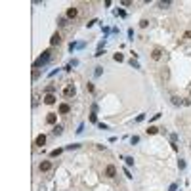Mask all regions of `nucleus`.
<instances>
[{
	"label": "nucleus",
	"instance_id": "1",
	"mask_svg": "<svg viewBox=\"0 0 191 191\" xmlns=\"http://www.w3.org/2000/svg\"><path fill=\"white\" fill-rule=\"evenodd\" d=\"M50 59H52V50L48 48V50H44L40 55H38V59L33 63V69H38V67H44L46 63H50Z\"/></svg>",
	"mask_w": 191,
	"mask_h": 191
},
{
	"label": "nucleus",
	"instance_id": "2",
	"mask_svg": "<svg viewBox=\"0 0 191 191\" xmlns=\"http://www.w3.org/2000/svg\"><path fill=\"white\" fill-rule=\"evenodd\" d=\"M75 92H77V90H75V86H73V84H67V86L63 88V92H61V94H63V98H73V96H75Z\"/></svg>",
	"mask_w": 191,
	"mask_h": 191
},
{
	"label": "nucleus",
	"instance_id": "3",
	"mask_svg": "<svg viewBox=\"0 0 191 191\" xmlns=\"http://www.w3.org/2000/svg\"><path fill=\"white\" fill-rule=\"evenodd\" d=\"M105 176H107V178H115V176H117V166H115V164H107V166H105Z\"/></svg>",
	"mask_w": 191,
	"mask_h": 191
},
{
	"label": "nucleus",
	"instance_id": "4",
	"mask_svg": "<svg viewBox=\"0 0 191 191\" xmlns=\"http://www.w3.org/2000/svg\"><path fill=\"white\" fill-rule=\"evenodd\" d=\"M163 54H164L163 48H153V52H151V59H153V61H159V59L163 57Z\"/></svg>",
	"mask_w": 191,
	"mask_h": 191
},
{
	"label": "nucleus",
	"instance_id": "5",
	"mask_svg": "<svg viewBox=\"0 0 191 191\" xmlns=\"http://www.w3.org/2000/svg\"><path fill=\"white\" fill-rule=\"evenodd\" d=\"M38 170H40V172H48V170H52V163H50V161H42V163L38 164Z\"/></svg>",
	"mask_w": 191,
	"mask_h": 191
},
{
	"label": "nucleus",
	"instance_id": "6",
	"mask_svg": "<svg viewBox=\"0 0 191 191\" xmlns=\"http://www.w3.org/2000/svg\"><path fill=\"white\" fill-rule=\"evenodd\" d=\"M77 15H78V10L75 8V6H71V8L67 10V14H65V17H67V19H75Z\"/></svg>",
	"mask_w": 191,
	"mask_h": 191
},
{
	"label": "nucleus",
	"instance_id": "7",
	"mask_svg": "<svg viewBox=\"0 0 191 191\" xmlns=\"http://www.w3.org/2000/svg\"><path fill=\"white\" fill-rule=\"evenodd\" d=\"M57 44H61V35H59V33H54L52 38H50V46H57Z\"/></svg>",
	"mask_w": 191,
	"mask_h": 191
},
{
	"label": "nucleus",
	"instance_id": "8",
	"mask_svg": "<svg viewBox=\"0 0 191 191\" xmlns=\"http://www.w3.org/2000/svg\"><path fill=\"white\" fill-rule=\"evenodd\" d=\"M55 100H57V98H55L54 94H46V96H44V103H46V105H54Z\"/></svg>",
	"mask_w": 191,
	"mask_h": 191
},
{
	"label": "nucleus",
	"instance_id": "9",
	"mask_svg": "<svg viewBox=\"0 0 191 191\" xmlns=\"http://www.w3.org/2000/svg\"><path fill=\"white\" fill-rule=\"evenodd\" d=\"M55 120H57V115H55V113H48L46 122H48V124H54V126H55Z\"/></svg>",
	"mask_w": 191,
	"mask_h": 191
},
{
	"label": "nucleus",
	"instance_id": "10",
	"mask_svg": "<svg viewBox=\"0 0 191 191\" xmlns=\"http://www.w3.org/2000/svg\"><path fill=\"white\" fill-rule=\"evenodd\" d=\"M44 143H46V136H44V134H40V136H37V140H35V145L42 147Z\"/></svg>",
	"mask_w": 191,
	"mask_h": 191
},
{
	"label": "nucleus",
	"instance_id": "11",
	"mask_svg": "<svg viewBox=\"0 0 191 191\" xmlns=\"http://www.w3.org/2000/svg\"><path fill=\"white\" fill-rule=\"evenodd\" d=\"M67 25H69V23H67V17H65V15H59V17H57V27L63 29V27H67Z\"/></svg>",
	"mask_w": 191,
	"mask_h": 191
},
{
	"label": "nucleus",
	"instance_id": "12",
	"mask_svg": "<svg viewBox=\"0 0 191 191\" xmlns=\"http://www.w3.org/2000/svg\"><path fill=\"white\" fill-rule=\"evenodd\" d=\"M69 111H71L69 103H61V105H59V115H67Z\"/></svg>",
	"mask_w": 191,
	"mask_h": 191
},
{
	"label": "nucleus",
	"instance_id": "13",
	"mask_svg": "<svg viewBox=\"0 0 191 191\" xmlns=\"http://www.w3.org/2000/svg\"><path fill=\"white\" fill-rule=\"evenodd\" d=\"M52 132H54V136H61V134H63V126H61V124H55Z\"/></svg>",
	"mask_w": 191,
	"mask_h": 191
},
{
	"label": "nucleus",
	"instance_id": "14",
	"mask_svg": "<svg viewBox=\"0 0 191 191\" xmlns=\"http://www.w3.org/2000/svg\"><path fill=\"white\" fill-rule=\"evenodd\" d=\"M170 100H172V105H183V100H182V98H178V96H172Z\"/></svg>",
	"mask_w": 191,
	"mask_h": 191
},
{
	"label": "nucleus",
	"instance_id": "15",
	"mask_svg": "<svg viewBox=\"0 0 191 191\" xmlns=\"http://www.w3.org/2000/svg\"><path fill=\"white\" fill-rule=\"evenodd\" d=\"M157 6H159V8H170V6H172V2H170V0H166V2H157Z\"/></svg>",
	"mask_w": 191,
	"mask_h": 191
},
{
	"label": "nucleus",
	"instance_id": "16",
	"mask_svg": "<svg viewBox=\"0 0 191 191\" xmlns=\"http://www.w3.org/2000/svg\"><path fill=\"white\" fill-rule=\"evenodd\" d=\"M157 132H159V128H157V126H149V128H147V134H149V136H155Z\"/></svg>",
	"mask_w": 191,
	"mask_h": 191
},
{
	"label": "nucleus",
	"instance_id": "17",
	"mask_svg": "<svg viewBox=\"0 0 191 191\" xmlns=\"http://www.w3.org/2000/svg\"><path fill=\"white\" fill-rule=\"evenodd\" d=\"M113 59H115V61H118V63H120V61H124V55H122V54H118V52H117V54L113 55Z\"/></svg>",
	"mask_w": 191,
	"mask_h": 191
},
{
	"label": "nucleus",
	"instance_id": "18",
	"mask_svg": "<svg viewBox=\"0 0 191 191\" xmlns=\"http://www.w3.org/2000/svg\"><path fill=\"white\" fill-rule=\"evenodd\" d=\"M40 78V69H33V80Z\"/></svg>",
	"mask_w": 191,
	"mask_h": 191
},
{
	"label": "nucleus",
	"instance_id": "19",
	"mask_svg": "<svg viewBox=\"0 0 191 191\" xmlns=\"http://www.w3.org/2000/svg\"><path fill=\"white\" fill-rule=\"evenodd\" d=\"M61 151H63V149H54V151H50V157H52V159H54V157H59V155H61Z\"/></svg>",
	"mask_w": 191,
	"mask_h": 191
},
{
	"label": "nucleus",
	"instance_id": "20",
	"mask_svg": "<svg viewBox=\"0 0 191 191\" xmlns=\"http://www.w3.org/2000/svg\"><path fill=\"white\" fill-rule=\"evenodd\" d=\"M101 73H103V67H96V71H94V77L98 78V77H101Z\"/></svg>",
	"mask_w": 191,
	"mask_h": 191
},
{
	"label": "nucleus",
	"instance_id": "21",
	"mask_svg": "<svg viewBox=\"0 0 191 191\" xmlns=\"http://www.w3.org/2000/svg\"><path fill=\"white\" fill-rule=\"evenodd\" d=\"M54 92H55L54 84H48V86H46V94H54Z\"/></svg>",
	"mask_w": 191,
	"mask_h": 191
},
{
	"label": "nucleus",
	"instance_id": "22",
	"mask_svg": "<svg viewBox=\"0 0 191 191\" xmlns=\"http://www.w3.org/2000/svg\"><path fill=\"white\" fill-rule=\"evenodd\" d=\"M115 15H118V17H126V12H124V10H115Z\"/></svg>",
	"mask_w": 191,
	"mask_h": 191
},
{
	"label": "nucleus",
	"instance_id": "23",
	"mask_svg": "<svg viewBox=\"0 0 191 191\" xmlns=\"http://www.w3.org/2000/svg\"><path fill=\"white\" fill-rule=\"evenodd\" d=\"M178 168H180V170H183V168H185V161H183V159H180V161H178Z\"/></svg>",
	"mask_w": 191,
	"mask_h": 191
},
{
	"label": "nucleus",
	"instance_id": "24",
	"mask_svg": "<svg viewBox=\"0 0 191 191\" xmlns=\"http://www.w3.org/2000/svg\"><path fill=\"white\" fill-rule=\"evenodd\" d=\"M147 25H149V21H147V19H141V21H140V27H141V29H147Z\"/></svg>",
	"mask_w": 191,
	"mask_h": 191
},
{
	"label": "nucleus",
	"instance_id": "25",
	"mask_svg": "<svg viewBox=\"0 0 191 191\" xmlns=\"http://www.w3.org/2000/svg\"><path fill=\"white\" fill-rule=\"evenodd\" d=\"M78 147H80V143H71V145H67L65 149H69V151H71V149H78Z\"/></svg>",
	"mask_w": 191,
	"mask_h": 191
},
{
	"label": "nucleus",
	"instance_id": "26",
	"mask_svg": "<svg viewBox=\"0 0 191 191\" xmlns=\"http://www.w3.org/2000/svg\"><path fill=\"white\" fill-rule=\"evenodd\" d=\"M130 143H132V145L140 143V138H138V136H132V138H130Z\"/></svg>",
	"mask_w": 191,
	"mask_h": 191
},
{
	"label": "nucleus",
	"instance_id": "27",
	"mask_svg": "<svg viewBox=\"0 0 191 191\" xmlns=\"http://www.w3.org/2000/svg\"><path fill=\"white\" fill-rule=\"evenodd\" d=\"M78 48V42H71V44H69V50L73 52V50H77Z\"/></svg>",
	"mask_w": 191,
	"mask_h": 191
},
{
	"label": "nucleus",
	"instance_id": "28",
	"mask_svg": "<svg viewBox=\"0 0 191 191\" xmlns=\"http://www.w3.org/2000/svg\"><path fill=\"white\" fill-rule=\"evenodd\" d=\"M75 132H77V134H82V132H84V124H78V128H77V130H75Z\"/></svg>",
	"mask_w": 191,
	"mask_h": 191
},
{
	"label": "nucleus",
	"instance_id": "29",
	"mask_svg": "<svg viewBox=\"0 0 191 191\" xmlns=\"http://www.w3.org/2000/svg\"><path fill=\"white\" fill-rule=\"evenodd\" d=\"M130 65H132L134 69H140V63H138L136 59H130Z\"/></svg>",
	"mask_w": 191,
	"mask_h": 191
},
{
	"label": "nucleus",
	"instance_id": "30",
	"mask_svg": "<svg viewBox=\"0 0 191 191\" xmlns=\"http://www.w3.org/2000/svg\"><path fill=\"white\" fill-rule=\"evenodd\" d=\"M178 141V134H170V143H176Z\"/></svg>",
	"mask_w": 191,
	"mask_h": 191
},
{
	"label": "nucleus",
	"instance_id": "31",
	"mask_svg": "<svg viewBox=\"0 0 191 191\" xmlns=\"http://www.w3.org/2000/svg\"><path fill=\"white\" fill-rule=\"evenodd\" d=\"M124 161H126V166H132V164H134V159H132V157H126Z\"/></svg>",
	"mask_w": 191,
	"mask_h": 191
},
{
	"label": "nucleus",
	"instance_id": "32",
	"mask_svg": "<svg viewBox=\"0 0 191 191\" xmlns=\"http://www.w3.org/2000/svg\"><path fill=\"white\" fill-rule=\"evenodd\" d=\"M90 122H98V115H96V113L90 115Z\"/></svg>",
	"mask_w": 191,
	"mask_h": 191
},
{
	"label": "nucleus",
	"instance_id": "33",
	"mask_svg": "<svg viewBox=\"0 0 191 191\" xmlns=\"http://www.w3.org/2000/svg\"><path fill=\"white\" fill-rule=\"evenodd\" d=\"M86 90L88 92H94V84H92V82H88V84H86Z\"/></svg>",
	"mask_w": 191,
	"mask_h": 191
},
{
	"label": "nucleus",
	"instance_id": "34",
	"mask_svg": "<svg viewBox=\"0 0 191 191\" xmlns=\"http://www.w3.org/2000/svg\"><path fill=\"white\" fill-rule=\"evenodd\" d=\"M98 126H100V130H107V128H109L107 124H103V122H98Z\"/></svg>",
	"mask_w": 191,
	"mask_h": 191
},
{
	"label": "nucleus",
	"instance_id": "35",
	"mask_svg": "<svg viewBox=\"0 0 191 191\" xmlns=\"http://www.w3.org/2000/svg\"><path fill=\"white\" fill-rule=\"evenodd\" d=\"M176 189H178V183H172V185L168 187V191H176Z\"/></svg>",
	"mask_w": 191,
	"mask_h": 191
},
{
	"label": "nucleus",
	"instance_id": "36",
	"mask_svg": "<svg viewBox=\"0 0 191 191\" xmlns=\"http://www.w3.org/2000/svg\"><path fill=\"white\" fill-rule=\"evenodd\" d=\"M143 118H145V115H138V118H136V122H141V120H143Z\"/></svg>",
	"mask_w": 191,
	"mask_h": 191
},
{
	"label": "nucleus",
	"instance_id": "37",
	"mask_svg": "<svg viewBox=\"0 0 191 191\" xmlns=\"http://www.w3.org/2000/svg\"><path fill=\"white\" fill-rule=\"evenodd\" d=\"M92 113H98V103H92Z\"/></svg>",
	"mask_w": 191,
	"mask_h": 191
},
{
	"label": "nucleus",
	"instance_id": "38",
	"mask_svg": "<svg viewBox=\"0 0 191 191\" xmlns=\"http://www.w3.org/2000/svg\"><path fill=\"white\" fill-rule=\"evenodd\" d=\"M183 38H191V31H185V35H183Z\"/></svg>",
	"mask_w": 191,
	"mask_h": 191
},
{
	"label": "nucleus",
	"instance_id": "39",
	"mask_svg": "<svg viewBox=\"0 0 191 191\" xmlns=\"http://www.w3.org/2000/svg\"><path fill=\"white\" fill-rule=\"evenodd\" d=\"M189 149H191V143H189Z\"/></svg>",
	"mask_w": 191,
	"mask_h": 191
},
{
	"label": "nucleus",
	"instance_id": "40",
	"mask_svg": "<svg viewBox=\"0 0 191 191\" xmlns=\"http://www.w3.org/2000/svg\"><path fill=\"white\" fill-rule=\"evenodd\" d=\"M189 96H191V92H189Z\"/></svg>",
	"mask_w": 191,
	"mask_h": 191
}]
</instances>
